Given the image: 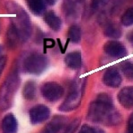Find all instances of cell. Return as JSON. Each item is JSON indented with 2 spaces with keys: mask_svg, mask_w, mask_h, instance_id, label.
<instances>
[{
  "mask_svg": "<svg viewBox=\"0 0 133 133\" xmlns=\"http://www.w3.org/2000/svg\"><path fill=\"white\" fill-rule=\"evenodd\" d=\"M5 63H6V57L5 56L0 57V75H1L2 71H3L4 68H5Z\"/></svg>",
  "mask_w": 133,
  "mask_h": 133,
  "instance_id": "27",
  "label": "cell"
},
{
  "mask_svg": "<svg viewBox=\"0 0 133 133\" xmlns=\"http://www.w3.org/2000/svg\"><path fill=\"white\" fill-rule=\"evenodd\" d=\"M95 130H96V133H104L101 130H99V129H96Z\"/></svg>",
  "mask_w": 133,
  "mask_h": 133,
  "instance_id": "32",
  "label": "cell"
},
{
  "mask_svg": "<svg viewBox=\"0 0 133 133\" xmlns=\"http://www.w3.org/2000/svg\"><path fill=\"white\" fill-rule=\"evenodd\" d=\"M129 127H132L133 128V114L130 115V120H129Z\"/></svg>",
  "mask_w": 133,
  "mask_h": 133,
  "instance_id": "28",
  "label": "cell"
},
{
  "mask_svg": "<svg viewBox=\"0 0 133 133\" xmlns=\"http://www.w3.org/2000/svg\"><path fill=\"white\" fill-rule=\"evenodd\" d=\"M36 94V84L32 81H29L25 83L23 88V97L26 99H32Z\"/></svg>",
  "mask_w": 133,
  "mask_h": 133,
  "instance_id": "19",
  "label": "cell"
},
{
  "mask_svg": "<svg viewBox=\"0 0 133 133\" xmlns=\"http://www.w3.org/2000/svg\"><path fill=\"white\" fill-rule=\"evenodd\" d=\"M1 130L3 133H16L17 121L13 115H7L1 123Z\"/></svg>",
  "mask_w": 133,
  "mask_h": 133,
  "instance_id": "13",
  "label": "cell"
},
{
  "mask_svg": "<svg viewBox=\"0 0 133 133\" xmlns=\"http://www.w3.org/2000/svg\"><path fill=\"white\" fill-rule=\"evenodd\" d=\"M47 66H48V61L46 58L43 55L37 53L28 56L23 62V68L25 71L34 75L42 73L46 69Z\"/></svg>",
  "mask_w": 133,
  "mask_h": 133,
  "instance_id": "5",
  "label": "cell"
},
{
  "mask_svg": "<svg viewBox=\"0 0 133 133\" xmlns=\"http://www.w3.org/2000/svg\"><path fill=\"white\" fill-rule=\"evenodd\" d=\"M105 52L112 58H123L127 55L126 48L118 41H109L104 46Z\"/></svg>",
  "mask_w": 133,
  "mask_h": 133,
  "instance_id": "7",
  "label": "cell"
},
{
  "mask_svg": "<svg viewBox=\"0 0 133 133\" xmlns=\"http://www.w3.org/2000/svg\"><path fill=\"white\" fill-rule=\"evenodd\" d=\"M45 1H46L48 4H49V5H55V2H56L57 0H45Z\"/></svg>",
  "mask_w": 133,
  "mask_h": 133,
  "instance_id": "30",
  "label": "cell"
},
{
  "mask_svg": "<svg viewBox=\"0 0 133 133\" xmlns=\"http://www.w3.org/2000/svg\"><path fill=\"white\" fill-rule=\"evenodd\" d=\"M79 133H96V130L89 125H83Z\"/></svg>",
  "mask_w": 133,
  "mask_h": 133,
  "instance_id": "25",
  "label": "cell"
},
{
  "mask_svg": "<svg viewBox=\"0 0 133 133\" xmlns=\"http://www.w3.org/2000/svg\"><path fill=\"white\" fill-rule=\"evenodd\" d=\"M103 82L106 85L112 88H116L121 84L122 76L115 68H109L105 73Z\"/></svg>",
  "mask_w": 133,
  "mask_h": 133,
  "instance_id": "10",
  "label": "cell"
},
{
  "mask_svg": "<svg viewBox=\"0 0 133 133\" xmlns=\"http://www.w3.org/2000/svg\"><path fill=\"white\" fill-rule=\"evenodd\" d=\"M88 119L94 123L106 125H116L121 123V115L114 110L111 97L107 94H99L96 101L92 102L88 112Z\"/></svg>",
  "mask_w": 133,
  "mask_h": 133,
  "instance_id": "1",
  "label": "cell"
},
{
  "mask_svg": "<svg viewBox=\"0 0 133 133\" xmlns=\"http://www.w3.org/2000/svg\"><path fill=\"white\" fill-rule=\"evenodd\" d=\"M6 40H7V44L9 47L14 48L19 44V41L21 40L20 36H19L18 31L14 28V26L11 24L7 29V34H6Z\"/></svg>",
  "mask_w": 133,
  "mask_h": 133,
  "instance_id": "16",
  "label": "cell"
},
{
  "mask_svg": "<svg viewBox=\"0 0 133 133\" xmlns=\"http://www.w3.org/2000/svg\"><path fill=\"white\" fill-rule=\"evenodd\" d=\"M44 133H46V132H44Z\"/></svg>",
  "mask_w": 133,
  "mask_h": 133,
  "instance_id": "33",
  "label": "cell"
},
{
  "mask_svg": "<svg viewBox=\"0 0 133 133\" xmlns=\"http://www.w3.org/2000/svg\"><path fill=\"white\" fill-rule=\"evenodd\" d=\"M118 99L123 108H133V87L128 86L122 89L118 94Z\"/></svg>",
  "mask_w": 133,
  "mask_h": 133,
  "instance_id": "11",
  "label": "cell"
},
{
  "mask_svg": "<svg viewBox=\"0 0 133 133\" xmlns=\"http://www.w3.org/2000/svg\"><path fill=\"white\" fill-rule=\"evenodd\" d=\"M128 39H129V41L131 43V44H133V31L130 32V33L128 35Z\"/></svg>",
  "mask_w": 133,
  "mask_h": 133,
  "instance_id": "29",
  "label": "cell"
},
{
  "mask_svg": "<svg viewBox=\"0 0 133 133\" xmlns=\"http://www.w3.org/2000/svg\"><path fill=\"white\" fill-rule=\"evenodd\" d=\"M79 124V120H75V121L72 122V123L69 124V126L66 129V130L64 131V133H74L75 130L78 127Z\"/></svg>",
  "mask_w": 133,
  "mask_h": 133,
  "instance_id": "24",
  "label": "cell"
},
{
  "mask_svg": "<svg viewBox=\"0 0 133 133\" xmlns=\"http://www.w3.org/2000/svg\"><path fill=\"white\" fill-rule=\"evenodd\" d=\"M26 3L30 10L36 15H40L45 11V1L44 0H26Z\"/></svg>",
  "mask_w": 133,
  "mask_h": 133,
  "instance_id": "17",
  "label": "cell"
},
{
  "mask_svg": "<svg viewBox=\"0 0 133 133\" xmlns=\"http://www.w3.org/2000/svg\"><path fill=\"white\" fill-rule=\"evenodd\" d=\"M44 44L46 48H52L55 46V41L52 39H46L44 41Z\"/></svg>",
  "mask_w": 133,
  "mask_h": 133,
  "instance_id": "26",
  "label": "cell"
},
{
  "mask_svg": "<svg viewBox=\"0 0 133 133\" xmlns=\"http://www.w3.org/2000/svg\"><path fill=\"white\" fill-rule=\"evenodd\" d=\"M42 95L48 101H56L63 94V89L59 83L55 82L46 83L41 88Z\"/></svg>",
  "mask_w": 133,
  "mask_h": 133,
  "instance_id": "6",
  "label": "cell"
},
{
  "mask_svg": "<svg viewBox=\"0 0 133 133\" xmlns=\"http://www.w3.org/2000/svg\"><path fill=\"white\" fill-rule=\"evenodd\" d=\"M68 38L72 43H79L81 38V30L77 25H72L70 27L68 31Z\"/></svg>",
  "mask_w": 133,
  "mask_h": 133,
  "instance_id": "20",
  "label": "cell"
},
{
  "mask_svg": "<svg viewBox=\"0 0 133 133\" xmlns=\"http://www.w3.org/2000/svg\"><path fill=\"white\" fill-rule=\"evenodd\" d=\"M104 33L107 37L110 38H119L122 34L119 28L111 22H107L105 24Z\"/></svg>",
  "mask_w": 133,
  "mask_h": 133,
  "instance_id": "18",
  "label": "cell"
},
{
  "mask_svg": "<svg viewBox=\"0 0 133 133\" xmlns=\"http://www.w3.org/2000/svg\"><path fill=\"white\" fill-rule=\"evenodd\" d=\"M46 23L48 25V27L50 29H52L55 31H58L61 29L62 21L60 20V18L55 12H48V14H46L44 18Z\"/></svg>",
  "mask_w": 133,
  "mask_h": 133,
  "instance_id": "15",
  "label": "cell"
},
{
  "mask_svg": "<svg viewBox=\"0 0 133 133\" xmlns=\"http://www.w3.org/2000/svg\"><path fill=\"white\" fill-rule=\"evenodd\" d=\"M65 64L72 69L79 68L82 64V57L79 51H72L65 57Z\"/></svg>",
  "mask_w": 133,
  "mask_h": 133,
  "instance_id": "14",
  "label": "cell"
},
{
  "mask_svg": "<svg viewBox=\"0 0 133 133\" xmlns=\"http://www.w3.org/2000/svg\"><path fill=\"white\" fill-rule=\"evenodd\" d=\"M18 75L16 72L11 73L0 88V109L6 110L11 106L12 99L19 86Z\"/></svg>",
  "mask_w": 133,
  "mask_h": 133,
  "instance_id": "3",
  "label": "cell"
},
{
  "mask_svg": "<svg viewBox=\"0 0 133 133\" xmlns=\"http://www.w3.org/2000/svg\"><path fill=\"white\" fill-rule=\"evenodd\" d=\"M6 6H7L8 11L14 14L12 24L14 26L16 30L18 31L21 40H22V41L27 40L31 35V26L30 18L26 12L21 6L14 4V2H8Z\"/></svg>",
  "mask_w": 133,
  "mask_h": 133,
  "instance_id": "2",
  "label": "cell"
},
{
  "mask_svg": "<svg viewBox=\"0 0 133 133\" xmlns=\"http://www.w3.org/2000/svg\"><path fill=\"white\" fill-rule=\"evenodd\" d=\"M127 133H133V128L132 127H129L128 130H127Z\"/></svg>",
  "mask_w": 133,
  "mask_h": 133,
  "instance_id": "31",
  "label": "cell"
},
{
  "mask_svg": "<svg viewBox=\"0 0 133 133\" xmlns=\"http://www.w3.org/2000/svg\"><path fill=\"white\" fill-rule=\"evenodd\" d=\"M83 91H84V81L80 80L73 83V85L71 87L67 98L63 102V104L60 106V110L63 111V112H68V111L76 109L80 106L81 102Z\"/></svg>",
  "mask_w": 133,
  "mask_h": 133,
  "instance_id": "4",
  "label": "cell"
},
{
  "mask_svg": "<svg viewBox=\"0 0 133 133\" xmlns=\"http://www.w3.org/2000/svg\"><path fill=\"white\" fill-rule=\"evenodd\" d=\"M122 24L126 26V27L133 25V7L129 8L123 14V17H122Z\"/></svg>",
  "mask_w": 133,
  "mask_h": 133,
  "instance_id": "21",
  "label": "cell"
},
{
  "mask_svg": "<svg viewBox=\"0 0 133 133\" xmlns=\"http://www.w3.org/2000/svg\"><path fill=\"white\" fill-rule=\"evenodd\" d=\"M85 0H64L63 10L66 17H77Z\"/></svg>",
  "mask_w": 133,
  "mask_h": 133,
  "instance_id": "9",
  "label": "cell"
},
{
  "mask_svg": "<svg viewBox=\"0 0 133 133\" xmlns=\"http://www.w3.org/2000/svg\"><path fill=\"white\" fill-rule=\"evenodd\" d=\"M122 70L124 76L129 79H133V64L129 61H125L122 64Z\"/></svg>",
  "mask_w": 133,
  "mask_h": 133,
  "instance_id": "22",
  "label": "cell"
},
{
  "mask_svg": "<svg viewBox=\"0 0 133 133\" xmlns=\"http://www.w3.org/2000/svg\"><path fill=\"white\" fill-rule=\"evenodd\" d=\"M67 123V119L63 116H55L47 125L45 129L46 133H59Z\"/></svg>",
  "mask_w": 133,
  "mask_h": 133,
  "instance_id": "12",
  "label": "cell"
},
{
  "mask_svg": "<svg viewBox=\"0 0 133 133\" xmlns=\"http://www.w3.org/2000/svg\"><path fill=\"white\" fill-rule=\"evenodd\" d=\"M49 115H50V111L48 107L44 105H38L34 107L30 111V118L33 124L43 123L49 117Z\"/></svg>",
  "mask_w": 133,
  "mask_h": 133,
  "instance_id": "8",
  "label": "cell"
},
{
  "mask_svg": "<svg viewBox=\"0 0 133 133\" xmlns=\"http://www.w3.org/2000/svg\"><path fill=\"white\" fill-rule=\"evenodd\" d=\"M107 2H108V0H91V9L94 12L99 11L106 6Z\"/></svg>",
  "mask_w": 133,
  "mask_h": 133,
  "instance_id": "23",
  "label": "cell"
}]
</instances>
